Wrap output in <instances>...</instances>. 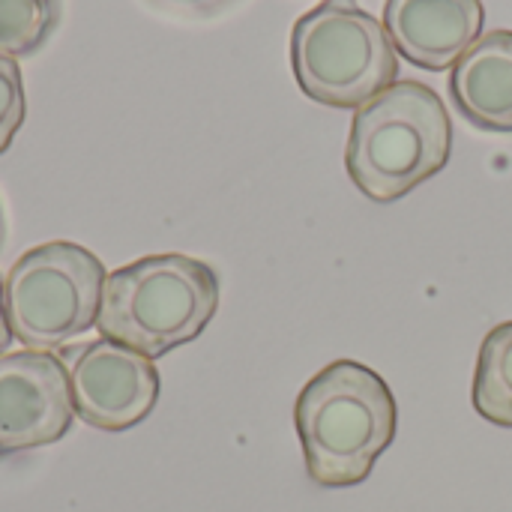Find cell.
Here are the masks:
<instances>
[{"instance_id": "obj_1", "label": "cell", "mask_w": 512, "mask_h": 512, "mask_svg": "<svg viewBox=\"0 0 512 512\" xmlns=\"http://www.w3.org/2000/svg\"><path fill=\"white\" fill-rule=\"evenodd\" d=\"M396 396L357 360L321 369L294 405L309 477L327 489L363 483L396 438Z\"/></svg>"}, {"instance_id": "obj_2", "label": "cell", "mask_w": 512, "mask_h": 512, "mask_svg": "<svg viewBox=\"0 0 512 512\" xmlns=\"http://www.w3.org/2000/svg\"><path fill=\"white\" fill-rule=\"evenodd\" d=\"M219 309V276L189 255H147L105 279L99 333L159 360L198 339Z\"/></svg>"}, {"instance_id": "obj_3", "label": "cell", "mask_w": 512, "mask_h": 512, "mask_svg": "<svg viewBox=\"0 0 512 512\" xmlns=\"http://www.w3.org/2000/svg\"><path fill=\"white\" fill-rule=\"evenodd\" d=\"M453 147L441 96L420 81H396L357 108L345 165L372 201H396L435 177Z\"/></svg>"}, {"instance_id": "obj_4", "label": "cell", "mask_w": 512, "mask_h": 512, "mask_svg": "<svg viewBox=\"0 0 512 512\" xmlns=\"http://www.w3.org/2000/svg\"><path fill=\"white\" fill-rule=\"evenodd\" d=\"M300 90L330 108H360L396 84L399 57L390 33L357 0H321L291 30Z\"/></svg>"}, {"instance_id": "obj_5", "label": "cell", "mask_w": 512, "mask_h": 512, "mask_svg": "<svg viewBox=\"0 0 512 512\" xmlns=\"http://www.w3.org/2000/svg\"><path fill=\"white\" fill-rule=\"evenodd\" d=\"M105 264L84 246L51 240L24 252L6 273V318L30 351H57L99 321Z\"/></svg>"}, {"instance_id": "obj_6", "label": "cell", "mask_w": 512, "mask_h": 512, "mask_svg": "<svg viewBox=\"0 0 512 512\" xmlns=\"http://www.w3.org/2000/svg\"><path fill=\"white\" fill-rule=\"evenodd\" d=\"M75 414L99 432H126L159 402V372L150 357L108 336L63 351Z\"/></svg>"}, {"instance_id": "obj_7", "label": "cell", "mask_w": 512, "mask_h": 512, "mask_svg": "<svg viewBox=\"0 0 512 512\" xmlns=\"http://www.w3.org/2000/svg\"><path fill=\"white\" fill-rule=\"evenodd\" d=\"M72 420L69 372L54 351L0 354V456L48 447Z\"/></svg>"}, {"instance_id": "obj_8", "label": "cell", "mask_w": 512, "mask_h": 512, "mask_svg": "<svg viewBox=\"0 0 512 512\" xmlns=\"http://www.w3.org/2000/svg\"><path fill=\"white\" fill-rule=\"evenodd\" d=\"M480 0H387L384 30L414 66L441 72L453 66L483 33Z\"/></svg>"}, {"instance_id": "obj_9", "label": "cell", "mask_w": 512, "mask_h": 512, "mask_svg": "<svg viewBox=\"0 0 512 512\" xmlns=\"http://www.w3.org/2000/svg\"><path fill=\"white\" fill-rule=\"evenodd\" d=\"M450 93L474 126L512 132V30L480 36L453 63Z\"/></svg>"}, {"instance_id": "obj_10", "label": "cell", "mask_w": 512, "mask_h": 512, "mask_svg": "<svg viewBox=\"0 0 512 512\" xmlns=\"http://www.w3.org/2000/svg\"><path fill=\"white\" fill-rule=\"evenodd\" d=\"M474 408L483 420L512 429V321L495 327L480 348Z\"/></svg>"}, {"instance_id": "obj_11", "label": "cell", "mask_w": 512, "mask_h": 512, "mask_svg": "<svg viewBox=\"0 0 512 512\" xmlns=\"http://www.w3.org/2000/svg\"><path fill=\"white\" fill-rule=\"evenodd\" d=\"M63 0H0V57L36 54L60 24Z\"/></svg>"}, {"instance_id": "obj_12", "label": "cell", "mask_w": 512, "mask_h": 512, "mask_svg": "<svg viewBox=\"0 0 512 512\" xmlns=\"http://www.w3.org/2000/svg\"><path fill=\"white\" fill-rule=\"evenodd\" d=\"M27 117V96L18 60L0 57V153L9 150L12 138L24 126Z\"/></svg>"}, {"instance_id": "obj_13", "label": "cell", "mask_w": 512, "mask_h": 512, "mask_svg": "<svg viewBox=\"0 0 512 512\" xmlns=\"http://www.w3.org/2000/svg\"><path fill=\"white\" fill-rule=\"evenodd\" d=\"M162 3H168V6H174L180 12H189V15H213V12L225 9L228 3H234V0H162Z\"/></svg>"}, {"instance_id": "obj_14", "label": "cell", "mask_w": 512, "mask_h": 512, "mask_svg": "<svg viewBox=\"0 0 512 512\" xmlns=\"http://www.w3.org/2000/svg\"><path fill=\"white\" fill-rule=\"evenodd\" d=\"M12 327L6 318V294H3V282H0V354H6V348L12 345Z\"/></svg>"}, {"instance_id": "obj_15", "label": "cell", "mask_w": 512, "mask_h": 512, "mask_svg": "<svg viewBox=\"0 0 512 512\" xmlns=\"http://www.w3.org/2000/svg\"><path fill=\"white\" fill-rule=\"evenodd\" d=\"M3 240H6V219H3V204H0V249H3Z\"/></svg>"}]
</instances>
